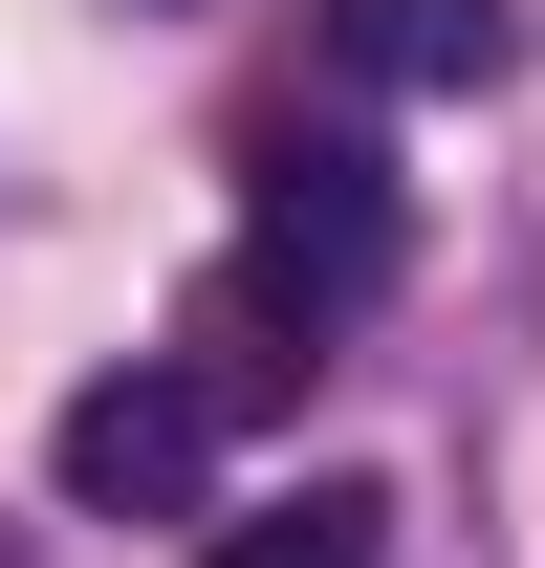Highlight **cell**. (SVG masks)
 Returning <instances> with one entry per match:
<instances>
[{
  "label": "cell",
  "instance_id": "1",
  "mask_svg": "<svg viewBox=\"0 0 545 568\" xmlns=\"http://www.w3.org/2000/svg\"><path fill=\"white\" fill-rule=\"evenodd\" d=\"M393 263H414L393 175H371L349 132H284V153H263V241H240V284H263L284 328H349V306H371Z\"/></svg>",
  "mask_w": 545,
  "mask_h": 568
},
{
  "label": "cell",
  "instance_id": "4",
  "mask_svg": "<svg viewBox=\"0 0 545 568\" xmlns=\"http://www.w3.org/2000/svg\"><path fill=\"white\" fill-rule=\"evenodd\" d=\"M371 547H393V481H284L263 525H218L197 568H371Z\"/></svg>",
  "mask_w": 545,
  "mask_h": 568
},
{
  "label": "cell",
  "instance_id": "2",
  "mask_svg": "<svg viewBox=\"0 0 545 568\" xmlns=\"http://www.w3.org/2000/svg\"><path fill=\"white\" fill-rule=\"evenodd\" d=\"M44 481H66L88 525H197V481H218V394H197V372H88L66 416H44Z\"/></svg>",
  "mask_w": 545,
  "mask_h": 568
},
{
  "label": "cell",
  "instance_id": "3",
  "mask_svg": "<svg viewBox=\"0 0 545 568\" xmlns=\"http://www.w3.org/2000/svg\"><path fill=\"white\" fill-rule=\"evenodd\" d=\"M502 44H524L502 0H349V67L371 88H502Z\"/></svg>",
  "mask_w": 545,
  "mask_h": 568
}]
</instances>
